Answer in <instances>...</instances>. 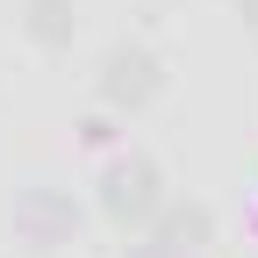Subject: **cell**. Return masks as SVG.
I'll return each mask as SVG.
<instances>
[{
	"label": "cell",
	"instance_id": "1",
	"mask_svg": "<svg viewBox=\"0 0 258 258\" xmlns=\"http://www.w3.org/2000/svg\"><path fill=\"white\" fill-rule=\"evenodd\" d=\"M158 208H165V172H158V158L129 151V158H108L101 172V215L115 230H151Z\"/></svg>",
	"mask_w": 258,
	"mask_h": 258
},
{
	"label": "cell",
	"instance_id": "2",
	"mask_svg": "<svg viewBox=\"0 0 258 258\" xmlns=\"http://www.w3.org/2000/svg\"><path fill=\"white\" fill-rule=\"evenodd\" d=\"M93 86H101V101H108L115 115H137V108H151V101H158V86H165V64H158V50H151V43H115V50L101 57V72H93Z\"/></svg>",
	"mask_w": 258,
	"mask_h": 258
},
{
	"label": "cell",
	"instance_id": "3",
	"mask_svg": "<svg viewBox=\"0 0 258 258\" xmlns=\"http://www.w3.org/2000/svg\"><path fill=\"white\" fill-rule=\"evenodd\" d=\"M15 230L36 251H57V244L79 237V201L64 186H29V194H15Z\"/></svg>",
	"mask_w": 258,
	"mask_h": 258
},
{
	"label": "cell",
	"instance_id": "4",
	"mask_svg": "<svg viewBox=\"0 0 258 258\" xmlns=\"http://www.w3.org/2000/svg\"><path fill=\"white\" fill-rule=\"evenodd\" d=\"M22 29H29L36 50H64L79 36V8L72 0H22Z\"/></svg>",
	"mask_w": 258,
	"mask_h": 258
},
{
	"label": "cell",
	"instance_id": "5",
	"mask_svg": "<svg viewBox=\"0 0 258 258\" xmlns=\"http://www.w3.org/2000/svg\"><path fill=\"white\" fill-rule=\"evenodd\" d=\"M151 230L165 237V244H179L186 258H201V244L215 237V215H208L201 201H165V208H158V222H151Z\"/></svg>",
	"mask_w": 258,
	"mask_h": 258
},
{
	"label": "cell",
	"instance_id": "6",
	"mask_svg": "<svg viewBox=\"0 0 258 258\" xmlns=\"http://www.w3.org/2000/svg\"><path fill=\"white\" fill-rule=\"evenodd\" d=\"M122 258H186V251H179V244H165L158 230H144V244H129Z\"/></svg>",
	"mask_w": 258,
	"mask_h": 258
},
{
	"label": "cell",
	"instance_id": "7",
	"mask_svg": "<svg viewBox=\"0 0 258 258\" xmlns=\"http://www.w3.org/2000/svg\"><path fill=\"white\" fill-rule=\"evenodd\" d=\"M230 8H237V15H244V22H258V0H230Z\"/></svg>",
	"mask_w": 258,
	"mask_h": 258
},
{
	"label": "cell",
	"instance_id": "8",
	"mask_svg": "<svg viewBox=\"0 0 258 258\" xmlns=\"http://www.w3.org/2000/svg\"><path fill=\"white\" fill-rule=\"evenodd\" d=\"M251 36H258V22H251Z\"/></svg>",
	"mask_w": 258,
	"mask_h": 258
}]
</instances>
